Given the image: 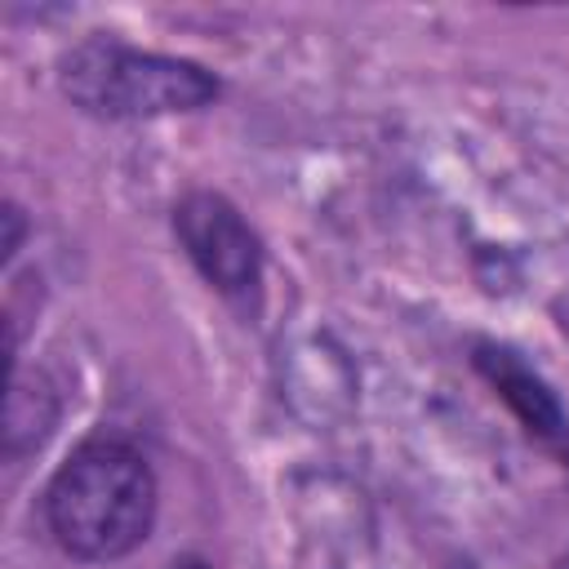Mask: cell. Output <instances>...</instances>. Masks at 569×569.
Listing matches in <instances>:
<instances>
[{"label": "cell", "instance_id": "6da1fadb", "mask_svg": "<svg viewBox=\"0 0 569 569\" xmlns=\"http://www.w3.org/2000/svg\"><path fill=\"white\" fill-rule=\"evenodd\" d=\"M44 516L53 538L80 560L133 551L156 516V476L124 440H84L53 476Z\"/></svg>", "mask_w": 569, "mask_h": 569}, {"label": "cell", "instance_id": "7a4b0ae2", "mask_svg": "<svg viewBox=\"0 0 569 569\" xmlns=\"http://www.w3.org/2000/svg\"><path fill=\"white\" fill-rule=\"evenodd\" d=\"M62 89L93 116L133 120L204 107L218 84L196 67L160 53H138L116 40H84L62 58Z\"/></svg>", "mask_w": 569, "mask_h": 569}, {"label": "cell", "instance_id": "3957f363", "mask_svg": "<svg viewBox=\"0 0 569 569\" xmlns=\"http://www.w3.org/2000/svg\"><path fill=\"white\" fill-rule=\"evenodd\" d=\"M178 240L187 244L191 262L227 293H240L258 280V240L244 218L222 196H187L178 204Z\"/></svg>", "mask_w": 569, "mask_h": 569}, {"label": "cell", "instance_id": "277c9868", "mask_svg": "<svg viewBox=\"0 0 569 569\" xmlns=\"http://www.w3.org/2000/svg\"><path fill=\"white\" fill-rule=\"evenodd\" d=\"M485 365H489V373H493V382H498V391L538 427V431H551L556 427V405H551V396L520 369V365H511L502 351H489L485 356Z\"/></svg>", "mask_w": 569, "mask_h": 569}, {"label": "cell", "instance_id": "5b68a950", "mask_svg": "<svg viewBox=\"0 0 569 569\" xmlns=\"http://www.w3.org/2000/svg\"><path fill=\"white\" fill-rule=\"evenodd\" d=\"M173 569H204V565H200V560H178Z\"/></svg>", "mask_w": 569, "mask_h": 569}]
</instances>
